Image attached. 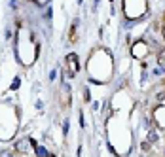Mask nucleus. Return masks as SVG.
Returning <instances> with one entry per match:
<instances>
[{
	"instance_id": "f257e3e1",
	"label": "nucleus",
	"mask_w": 165,
	"mask_h": 157,
	"mask_svg": "<svg viewBox=\"0 0 165 157\" xmlns=\"http://www.w3.org/2000/svg\"><path fill=\"white\" fill-rule=\"evenodd\" d=\"M67 66H69V78H74L76 72L80 70V66H78V55H76V53H69L67 55Z\"/></svg>"
},
{
	"instance_id": "f03ea898",
	"label": "nucleus",
	"mask_w": 165,
	"mask_h": 157,
	"mask_svg": "<svg viewBox=\"0 0 165 157\" xmlns=\"http://www.w3.org/2000/svg\"><path fill=\"white\" fill-rule=\"evenodd\" d=\"M29 150H30V142H29V138L17 140L15 146H14V151H15V153H27Z\"/></svg>"
},
{
	"instance_id": "7ed1b4c3",
	"label": "nucleus",
	"mask_w": 165,
	"mask_h": 157,
	"mask_svg": "<svg viewBox=\"0 0 165 157\" xmlns=\"http://www.w3.org/2000/svg\"><path fill=\"white\" fill-rule=\"evenodd\" d=\"M137 46H139V49L137 48H133V55H135V57H139V59H142V57H144V55H146V46H144V44H142V42H137Z\"/></svg>"
},
{
	"instance_id": "20e7f679",
	"label": "nucleus",
	"mask_w": 165,
	"mask_h": 157,
	"mask_svg": "<svg viewBox=\"0 0 165 157\" xmlns=\"http://www.w3.org/2000/svg\"><path fill=\"white\" fill-rule=\"evenodd\" d=\"M34 151H36V155H38V157H49V155H51V153L48 151V148H44V146H36Z\"/></svg>"
},
{
	"instance_id": "39448f33",
	"label": "nucleus",
	"mask_w": 165,
	"mask_h": 157,
	"mask_svg": "<svg viewBox=\"0 0 165 157\" xmlns=\"http://www.w3.org/2000/svg\"><path fill=\"white\" fill-rule=\"evenodd\" d=\"M19 85H21V78L17 76V78H14V82H12V85H10V89H12V91H17Z\"/></svg>"
},
{
	"instance_id": "423d86ee",
	"label": "nucleus",
	"mask_w": 165,
	"mask_h": 157,
	"mask_svg": "<svg viewBox=\"0 0 165 157\" xmlns=\"http://www.w3.org/2000/svg\"><path fill=\"white\" fill-rule=\"evenodd\" d=\"M69 127H70V125H69V119H65V121H63V134H65V136L69 134Z\"/></svg>"
},
{
	"instance_id": "0eeeda50",
	"label": "nucleus",
	"mask_w": 165,
	"mask_h": 157,
	"mask_svg": "<svg viewBox=\"0 0 165 157\" xmlns=\"http://www.w3.org/2000/svg\"><path fill=\"white\" fill-rule=\"evenodd\" d=\"M84 98H85V102H91V97H89V87H85V89H84Z\"/></svg>"
},
{
	"instance_id": "6e6552de",
	"label": "nucleus",
	"mask_w": 165,
	"mask_h": 157,
	"mask_svg": "<svg viewBox=\"0 0 165 157\" xmlns=\"http://www.w3.org/2000/svg\"><path fill=\"white\" fill-rule=\"evenodd\" d=\"M10 8H12V10H17V8H19L17 0H10Z\"/></svg>"
},
{
	"instance_id": "1a4fd4ad",
	"label": "nucleus",
	"mask_w": 165,
	"mask_h": 157,
	"mask_svg": "<svg viewBox=\"0 0 165 157\" xmlns=\"http://www.w3.org/2000/svg\"><path fill=\"white\" fill-rule=\"evenodd\" d=\"M55 78H57V70H51V72H49V80L53 82V80H55Z\"/></svg>"
},
{
	"instance_id": "9d476101",
	"label": "nucleus",
	"mask_w": 165,
	"mask_h": 157,
	"mask_svg": "<svg viewBox=\"0 0 165 157\" xmlns=\"http://www.w3.org/2000/svg\"><path fill=\"white\" fill-rule=\"evenodd\" d=\"M163 36H165V29H163Z\"/></svg>"
}]
</instances>
